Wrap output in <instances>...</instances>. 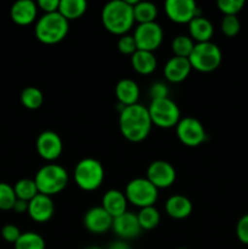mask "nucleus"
<instances>
[{
  "label": "nucleus",
  "instance_id": "obj_22",
  "mask_svg": "<svg viewBox=\"0 0 248 249\" xmlns=\"http://www.w3.org/2000/svg\"><path fill=\"white\" fill-rule=\"evenodd\" d=\"M189 32L192 40H196L197 43H207L211 41L213 36L214 27L208 18L199 15L189 23Z\"/></svg>",
  "mask_w": 248,
  "mask_h": 249
},
{
  "label": "nucleus",
  "instance_id": "obj_40",
  "mask_svg": "<svg viewBox=\"0 0 248 249\" xmlns=\"http://www.w3.org/2000/svg\"><path fill=\"white\" fill-rule=\"evenodd\" d=\"M108 249H130V247L124 241H117V242L112 243Z\"/></svg>",
  "mask_w": 248,
  "mask_h": 249
},
{
  "label": "nucleus",
  "instance_id": "obj_26",
  "mask_svg": "<svg viewBox=\"0 0 248 249\" xmlns=\"http://www.w3.org/2000/svg\"><path fill=\"white\" fill-rule=\"evenodd\" d=\"M138 220L142 230H153L160 221V214L153 206L141 208L138 214Z\"/></svg>",
  "mask_w": 248,
  "mask_h": 249
},
{
  "label": "nucleus",
  "instance_id": "obj_11",
  "mask_svg": "<svg viewBox=\"0 0 248 249\" xmlns=\"http://www.w3.org/2000/svg\"><path fill=\"white\" fill-rule=\"evenodd\" d=\"M164 11L170 21L179 24H189L195 17L199 16V9L194 0H167Z\"/></svg>",
  "mask_w": 248,
  "mask_h": 249
},
{
  "label": "nucleus",
  "instance_id": "obj_23",
  "mask_svg": "<svg viewBox=\"0 0 248 249\" xmlns=\"http://www.w3.org/2000/svg\"><path fill=\"white\" fill-rule=\"evenodd\" d=\"M131 66L139 74L148 75L157 68V58L150 51L138 50L131 55Z\"/></svg>",
  "mask_w": 248,
  "mask_h": 249
},
{
  "label": "nucleus",
  "instance_id": "obj_36",
  "mask_svg": "<svg viewBox=\"0 0 248 249\" xmlns=\"http://www.w3.org/2000/svg\"><path fill=\"white\" fill-rule=\"evenodd\" d=\"M236 236L241 243L248 246V214L241 216L238 220L236 225Z\"/></svg>",
  "mask_w": 248,
  "mask_h": 249
},
{
  "label": "nucleus",
  "instance_id": "obj_39",
  "mask_svg": "<svg viewBox=\"0 0 248 249\" xmlns=\"http://www.w3.org/2000/svg\"><path fill=\"white\" fill-rule=\"evenodd\" d=\"M28 203L29 202L22 201V199H17V201L15 202V206L14 208H12V211H15L18 214L26 213V212H28Z\"/></svg>",
  "mask_w": 248,
  "mask_h": 249
},
{
  "label": "nucleus",
  "instance_id": "obj_31",
  "mask_svg": "<svg viewBox=\"0 0 248 249\" xmlns=\"http://www.w3.org/2000/svg\"><path fill=\"white\" fill-rule=\"evenodd\" d=\"M16 201L14 186L6 182H0V211H11Z\"/></svg>",
  "mask_w": 248,
  "mask_h": 249
},
{
  "label": "nucleus",
  "instance_id": "obj_4",
  "mask_svg": "<svg viewBox=\"0 0 248 249\" xmlns=\"http://www.w3.org/2000/svg\"><path fill=\"white\" fill-rule=\"evenodd\" d=\"M34 181L39 194L51 197L66 189L68 185V173L62 165L50 163L36 172Z\"/></svg>",
  "mask_w": 248,
  "mask_h": 249
},
{
  "label": "nucleus",
  "instance_id": "obj_25",
  "mask_svg": "<svg viewBox=\"0 0 248 249\" xmlns=\"http://www.w3.org/2000/svg\"><path fill=\"white\" fill-rule=\"evenodd\" d=\"M134 18L139 24L143 23H151V22H156L155 19L157 18L158 10L153 2L150 1H136L134 5Z\"/></svg>",
  "mask_w": 248,
  "mask_h": 249
},
{
  "label": "nucleus",
  "instance_id": "obj_38",
  "mask_svg": "<svg viewBox=\"0 0 248 249\" xmlns=\"http://www.w3.org/2000/svg\"><path fill=\"white\" fill-rule=\"evenodd\" d=\"M36 5H38V9H40L45 14H53V12L58 11L60 0H39Z\"/></svg>",
  "mask_w": 248,
  "mask_h": 249
},
{
  "label": "nucleus",
  "instance_id": "obj_9",
  "mask_svg": "<svg viewBox=\"0 0 248 249\" xmlns=\"http://www.w3.org/2000/svg\"><path fill=\"white\" fill-rule=\"evenodd\" d=\"M177 136L180 142L189 147H197L207 139L204 126L198 119L194 117H185L177 124Z\"/></svg>",
  "mask_w": 248,
  "mask_h": 249
},
{
  "label": "nucleus",
  "instance_id": "obj_29",
  "mask_svg": "<svg viewBox=\"0 0 248 249\" xmlns=\"http://www.w3.org/2000/svg\"><path fill=\"white\" fill-rule=\"evenodd\" d=\"M15 249H45V241L36 232H23L15 243Z\"/></svg>",
  "mask_w": 248,
  "mask_h": 249
},
{
  "label": "nucleus",
  "instance_id": "obj_13",
  "mask_svg": "<svg viewBox=\"0 0 248 249\" xmlns=\"http://www.w3.org/2000/svg\"><path fill=\"white\" fill-rule=\"evenodd\" d=\"M36 152L39 153L43 160L48 162L56 160L62 153V140L60 135L55 131L46 130L43 131L40 135L36 138Z\"/></svg>",
  "mask_w": 248,
  "mask_h": 249
},
{
  "label": "nucleus",
  "instance_id": "obj_24",
  "mask_svg": "<svg viewBox=\"0 0 248 249\" xmlns=\"http://www.w3.org/2000/svg\"><path fill=\"white\" fill-rule=\"evenodd\" d=\"M87 9L88 2L85 0H60L58 12L70 22L82 17Z\"/></svg>",
  "mask_w": 248,
  "mask_h": 249
},
{
  "label": "nucleus",
  "instance_id": "obj_16",
  "mask_svg": "<svg viewBox=\"0 0 248 249\" xmlns=\"http://www.w3.org/2000/svg\"><path fill=\"white\" fill-rule=\"evenodd\" d=\"M28 215L35 223H46L53 218L55 213V206L51 197L38 194L28 203Z\"/></svg>",
  "mask_w": 248,
  "mask_h": 249
},
{
  "label": "nucleus",
  "instance_id": "obj_42",
  "mask_svg": "<svg viewBox=\"0 0 248 249\" xmlns=\"http://www.w3.org/2000/svg\"><path fill=\"white\" fill-rule=\"evenodd\" d=\"M177 249H186V248H177Z\"/></svg>",
  "mask_w": 248,
  "mask_h": 249
},
{
  "label": "nucleus",
  "instance_id": "obj_2",
  "mask_svg": "<svg viewBox=\"0 0 248 249\" xmlns=\"http://www.w3.org/2000/svg\"><path fill=\"white\" fill-rule=\"evenodd\" d=\"M138 0H113L107 2L101 12L105 28L116 36H125L134 26V5Z\"/></svg>",
  "mask_w": 248,
  "mask_h": 249
},
{
  "label": "nucleus",
  "instance_id": "obj_19",
  "mask_svg": "<svg viewBox=\"0 0 248 249\" xmlns=\"http://www.w3.org/2000/svg\"><path fill=\"white\" fill-rule=\"evenodd\" d=\"M126 206H128V199L125 195L118 190H109L102 197L101 207L113 219L125 213Z\"/></svg>",
  "mask_w": 248,
  "mask_h": 249
},
{
  "label": "nucleus",
  "instance_id": "obj_17",
  "mask_svg": "<svg viewBox=\"0 0 248 249\" xmlns=\"http://www.w3.org/2000/svg\"><path fill=\"white\" fill-rule=\"evenodd\" d=\"M38 15V5L32 0H18L10 10L11 19L18 26H28L33 23Z\"/></svg>",
  "mask_w": 248,
  "mask_h": 249
},
{
  "label": "nucleus",
  "instance_id": "obj_14",
  "mask_svg": "<svg viewBox=\"0 0 248 249\" xmlns=\"http://www.w3.org/2000/svg\"><path fill=\"white\" fill-rule=\"evenodd\" d=\"M112 230L121 240H133L138 237L141 232V226L139 224L138 215L131 212H125L122 215L113 219Z\"/></svg>",
  "mask_w": 248,
  "mask_h": 249
},
{
  "label": "nucleus",
  "instance_id": "obj_20",
  "mask_svg": "<svg viewBox=\"0 0 248 249\" xmlns=\"http://www.w3.org/2000/svg\"><path fill=\"white\" fill-rule=\"evenodd\" d=\"M116 96L118 104L128 107L131 105L138 104L139 96H140V89L134 80L129 78L119 80L116 85Z\"/></svg>",
  "mask_w": 248,
  "mask_h": 249
},
{
  "label": "nucleus",
  "instance_id": "obj_21",
  "mask_svg": "<svg viewBox=\"0 0 248 249\" xmlns=\"http://www.w3.org/2000/svg\"><path fill=\"white\" fill-rule=\"evenodd\" d=\"M165 212L170 218L181 220L192 213V202L182 195H174L165 202Z\"/></svg>",
  "mask_w": 248,
  "mask_h": 249
},
{
  "label": "nucleus",
  "instance_id": "obj_37",
  "mask_svg": "<svg viewBox=\"0 0 248 249\" xmlns=\"http://www.w3.org/2000/svg\"><path fill=\"white\" fill-rule=\"evenodd\" d=\"M168 95H169V90H168V87L164 83L157 82L151 85L150 96L152 100L165 99V97H168Z\"/></svg>",
  "mask_w": 248,
  "mask_h": 249
},
{
  "label": "nucleus",
  "instance_id": "obj_7",
  "mask_svg": "<svg viewBox=\"0 0 248 249\" xmlns=\"http://www.w3.org/2000/svg\"><path fill=\"white\" fill-rule=\"evenodd\" d=\"M147 109L152 125L158 126V128H173V126H177V124L181 119L179 107L169 97L151 100V104Z\"/></svg>",
  "mask_w": 248,
  "mask_h": 249
},
{
  "label": "nucleus",
  "instance_id": "obj_10",
  "mask_svg": "<svg viewBox=\"0 0 248 249\" xmlns=\"http://www.w3.org/2000/svg\"><path fill=\"white\" fill-rule=\"evenodd\" d=\"M136 48L141 51L153 53L160 46L163 41V29L157 22L139 24L134 32Z\"/></svg>",
  "mask_w": 248,
  "mask_h": 249
},
{
  "label": "nucleus",
  "instance_id": "obj_8",
  "mask_svg": "<svg viewBox=\"0 0 248 249\" xmlns=\"http://www.w3.org/2000/svg\"><path fill=\"white\" fill-rule=\"evenodd\" d=\"M124 195L129 203L141 209L156 203L158 198V189L153 186L147 179L136 178L128 182Z\"/></svg>",
  "mask_w": 248,
  "mask_h": 249
},
{
  "label": "nucleus",
  "instance_id": "obj_30",
  "mask_svg": "<svg viewBox=\"0 0 248 249\" xmlns=\"http://www.w3.org/2000/svg\"><path fill=\"white\" fill-rule=\"evenodd\" d=\"M194 48L195 43L189 36H177L172 41V50L174 56H177V57L189 58Z\"/></svg>",
  "mask_w": 248,
  "mask_h": 249
},
{
  "label": "nucleus",
  "instance_id": "obj_27",
  "mask_svg": "<svg viewBox=\"0 0 248 249\" xmlns=\"http://www.w3.org/2000/svg\"><path fill=\"white\" fill-rule=\"evenodd\" d=\"M15 195H16L17 199H22V201L29 202L39 194L38 189L34 179H21L14 185Z\"/></svg>",
  "mask_w": 248,
  "mask_h": 249
},
{
  "label": "nucleus",
  "instance_id": "obj_41",
  "mask_svg": "<svg viewBox=\"0 0 248 249\" xmlns=\"http://www.w3.org/2000/svg\"><path fill=\"white\" fill-rule=\"evenodd\" d=\"M87 249H101L100 247H95V246H92V247H88Z\"/></svg>",
  "mask_w": 248,
  "mask_h": 249
},
{
  "label": "nucleus",
  "instance_id": "obj_18",
  "mask_svg": "<svg viewBox=\"0 0 248 249\" xmlns=\"http://www.w3.org/2000/svg\"><path fill=\"white\" fill-rule=\"evenodd\" d=\"M191 70L189 58L173 56L164 66V77L170 83H181L189 77Z\"/></svg>",
  "mask_w": 248,
  "mask_h": 249
},
{
  "label": "nucleus",
  "instance_id": "obj_6",
  "mask_svg": "<svg viewBox=\"0 0 248 249\" xmlns=\"http://www.w3.org/2000/svg\"><path fill=\"white\" fill-rule=\"evenodd\" d=\"M221 58H223L221 50L216 44L212 41L195 44L194 50L189 56L191 67L202 73L215 71L220 66Z\"/></svg>",
  "mask_w": 248,
  "mask_h": 249
},
{
  "label": "nucleus",
  "instance_id": "obj_15",
  "mask_svg": "<svg viewBox=\"0 0 248 249\" xmlns=\"http://www.w3.org/2000/svg\"><path fill=\"white\" fill-rule=\"evenodd\" d=\"M113 218L102 207H94L84 215V226L89 232L101 235L112 229Z\"/></svg>",
  "mask_w": 248,
  "mask_h": 249
},
{
  "label": "nucleus",
  "instance_id": "obj_12",
  "mask_svg": "<svg viewBox=\"0 0 248 249\" xmlns=\"http://www.w3.org/2000/svg\"><path fill=\"white\" fill-rule=\"evenodd\" d=\"M146 179L158 190L168 189L175 182L177 172L170 163L165 160H155L148 165Z\"/></svg>",
  "mask_w": 248,
  "mask_h": 249
},
{
  "label": "nucleus",
  "instance_id": "obj_28",
  "mask_svg": "<svg viewBox=\"0 0 248 249\" xmlns=\"http://www.w3.org/2000/svg\"><path fill=\"white\" fill-rule=\"evenodd\" d=\"M21 102L27 109L40 108L44 102L43 92L35 87L24 88L21 92Z\"/></svg>",
  "mask_w": 248,
  "mask_h": 249
},
{
  "label": "nucleus",
  "instance_id": "obj_33",
  "mask_svg": "<svg viewBox=\"0 0 248 249\" xmlns=\"http://www.w3.org/2000/svg\"><path fill=\"white\" fill-rule=\"evenodd\" d=\"M220 28L226 36H237L241 29L240 19L237 18V16H224Z\"/></svg>",
  "mask_w": 248,
  "mask_h": 249
},
{
  "label": "nucleus",
  "instance_id": "obj_34",
  "mask_svg": "<svg viewBox=\"0 0 248 249\" xmlns=\"http://www.w3.org/2000/svg\"><path fill=\"white\" fill-rule=\"evenodd\" d=\"M118 50L124 55H133L135 51H138L134 36H128V34L122 36L118 40Z\"/></svg>",
  "mask_w": 248,
  "mask_h": 249
},
{
  "label": "nucleus",
  "instance_id": "obj_35",
  "mask_svg": "<svg viewBox=\"0 0 248 249\" xmlns=\"http://www.w3.org/2000/svg\"><path fill=\"white\" fill-rule=\"evenodd\" d=\"M21 235L22 232L19 231V229L16 225H14V224H6L1 229V237L9 243H14L15 245Z\"/></svg>",
  "mask_w": 248,
  "mask_h": 249
},
{
  "label": "nucleus",
  "instance_id": "obj_3",
  "mask_svg": "<svg viewBox=\"0 0 248 249\" xmlns=\"http://www.w3.org/2000/svg\"><path fill=\"white\" fill-rule=\"evenodd\" d=\"M70 23L60 12L45 14L35 24V36L40 43L53 45L67 36Z\"/></svg>",
  "mask_w": 248,
  "mask_h": 249
},
{
  "label": "nucleus",
  "instance_id": "obj_1",
  "mask_svg": "<svg viewBox=\"0 0 248 249\" xmlns=\"http://www.w3.org/2000/svg\"><path fill=\"white\" fill-rule=\"evenodd\" d=\"M151 128L152 122L148 109L142 105H131L119 113V130L124 139L130 142H141L145 140Z\"/></svg>",
  "mask_w": 248,
  "mask_h": 249
},
{
  "label": "nucleus",
  "instance_id": "obj_32",
  "mask_svg": "<svg viewBox=\"0 0 248 249\" xmlns=\"http://www.w3.org/2000/svg\"><path fill=\"white\" fill-rule=\"evenodd\" d=\"M216 6L225 16H236L245 6V0H218Z\"/></svg>",
  "mask_w": 248,
  "mask_h": 249
},
{
  "label": "nucleus",
  "instance_id": "obj_5",
  "mask_svg": "<svg viewBox=\"0 0 248 249\" xmlns=\"http://www.w3.org/2000/svg\"><path fill=\"white\" fill-rule=\"evenodd\" d=\"M73 177L75 184L83 191H95L104 182L105 169L101 163L95 158H84L75 165Z\"/></svg>",
  "mask_w": 248,
  "mask_h": 249
}]
</instances>
